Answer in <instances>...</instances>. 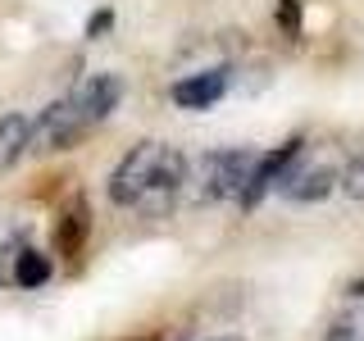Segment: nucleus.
I'll return each mask as SVG.
<instances>
[{
    "label": "nucleus",
    "mask_w": 364,
    "mask_h": 341,
    "mask_svg": "<svg viewBox=\"0 0 364 341\" xmlns=\"http://www.w3.org/2000/svg\"><path fill=\"white\" fill-rule=\"evenodd\" d=\"M259 151L246 146H223V151H205L196 164V200L200 205H219V200H237L255 168Z\"/></svg>",
    "instance_id": "f257e3e1"
},
{
    "label": "nucleus",
    "mask_w": 364,
    "mask_h": 341,
    "mask_svg": "<svg viewBox=\"0 0 364 341\" xmlns=\"http://www.w3.org/2000/svg\"><path fill=\"white\" fill-rule=\"evenodd\" d=\"M159 159H164V146L159 141H136L128 155L114 164L109 173V200L119 210H136V200L151 191V182L159 173Z\"/></svg>",
    "instance_id": "f03ea898"
},
{
    "label": "nucleus",
    "mask_w": 364,
    "mask_h": 341,
    "mask_svg": "<svg viewBox=\"0 0 364 341\" xmlns=\"http://www.w3.org/2000/svg\"><path fill=\"white\" fill-rule=\"evenodd\" d=\"M91 128L82 119H77V109H73V100H55V105H46L41 109V119L32 123V136H28V146L32 151H73L77 141H82Z\"/></svg>",
    "instance_id": "7ed1b4c3"
},
{
    "label": "nucleus",
    "mask_w": 364,
    "mask_h": 341,
    "mask_svg": "<svg viewBox=\"0 0 364 341\" xmlns=\"http://www.w3.org/2000/svg\"><path fill=\"white\" fill-rule=\"evenodd\" d=\"M301 151H305L301 136L273 146V151H259V159H255V168H250V178H246V187H242V196H237V200H242L246 210H255V205L264 200L269 191H278V182L287 178V168L301 159Z\"/></svg>",
    "instance_id": "20e7f679"
},
{
    "label": "nucleus",
    "mask_w": 364,
    "mask_h": 341,
    "mask_svg": "<svg viewBox=\"0 0 364 341\" xmlns=\"http://www.w3.org/2000/svg\"><path fill=\"white\" fill-rule=\"evenodd\" d=\"M68 100H73L77 119H82L87 128H96V123H105L109 114L119 109V100H123V77H119V73H91Z\"/></svg>",
    "instance_id": "39448f33"
},
{
    "label": "nucleus",
    "mask_w": 364,
    "mask_h": 341,
    "mask_svg": "<svg viewBox=\"0 0 364 341\" xmlns=\"http://www.w3.org/2000/svg\"><path fill=\"white\" fill-rule=\"evenodd\" d=\"M182 187H187V159H182V151H168V146H164L159 173H155V182H151V191L136 200V210H141L146 219H164V214L173 210V200H178Z\"/></svg>",
    "instance_id": "423d86ee"
},
{
    "label": "nucleus",
    "mask_w": 364,
    "mask_h": 341,
    "mask_svg": "<svg viewBox=\"0 0 364 341\" xmlns=\"http://www.w3.org/2000/svg\"><path fill=\"white\" fill-rule=\"evenodd\" d=\"M228 82H232L228 68H200V73L178 77V82L168 87V96H173L178 109H210L228 96Z\"/></svg>",
    "instance_id": "0eeeda50"
},
{
    "label": "nucleus",
    "mask_w": 364,
    "mask_h": 341,
    "mask_svg": "<svg viewBox=\"0 0 364 341\" xmlns=\"http://www.w3.org/2000/svg\"><path fill=\"white\" fill-rule=\"evenodd\" d=\"M337 187V168L333 164H305V168H287V178L278 182V196L291 200V205H314L323 200L328 191Z\"/></svg>",
    "instance_id": "6e6552de"
},
{
    "label": "nucleus",
    "mask_w": 364,
    "mask_h": 341,
    "mask_svg": "<svg viewBox=\"0 0 364 341\" xmlns=\"http://www.w3.org/2000/svg\"><path fill=\"white\" fill-rule=\"evenodd\" d=\"M28 136H32V123L23 119V114H5V119H0V173H9L23 159Z\"/></svg>",
    "instance_id": "1a4fd4ad"
},
{
    "label": "nucleus",
    "mask_w": 364,
    "mask_h": 341,
    "mask_svg": "<svg viewBox=\"0 0 364 341\" xmlns=\"http://www.w3.org/2000/svg\"><path fill=\"white\" fill-rule=\"evenodd\" d=\"M14 282H18L23 291L46 287V282H50V255H41V250H28V246H23L18 255H14Z\"/></svg>",
    "instance_id": "9d476101"
},
{
    "label": "nucleus",
    "mask_w": 364,
    "mask_h": 341,
    "mask_svg": "<svg viewBox=\"0 0 364 341\" xmlns=\"http://www.w3.org/2000/svg\"><path fill=\"white\" fill-rule=\"evenodd\" d=\"M82 237H87V205L77 200L73 210H68L64 219L55 223V242H60L64 255H77V250H82Z\"/></svg>",
    "instance_id": "9b49d317"
},
{
    "label": "nucleus",
    "mask_w": 364,
    "mask_h": 341,
    "mask_svg": "<svg viewBox=\"0 0 364 341\" xmlns=\"http://www.w3.org/2000/svg\"><path fill=\"white\" fill-rule=\"evenodd\" d=\"M323 341H364V305L350 310V314H341V318H333V328H328Z\"/></svg>",
    "instance_id": "f8f14e48"
},
{
    "label": "nucleus",
    "mask_w": 364,
    "mask_h": 341,
    "mask_svg": "<svg viewBox=\"0 0 364 341\" xmlns=\"http://www.w3.org/2000/svg\"><path fill=\"white\" fill-rule=\"evenodd\" d=\"M337 187L346 191L350 200H364V155H355V159H350V164L337 173Z\"/></svg>",
    "instance_id": "ddd939ff"
},
{
    "label": "nucleus",
    "mask_w": 364,
    "mask_h": 341,
    "mask_svg": "<svg viewBox=\"0 0 364 341\" xmlns=\"http://www.w3.org/2000/svg\"><path fill=\"white\" fill-rule=\"evenodd\" d=\"M273 18H278L282 28H287L291 37H296V32H301V0H278V9H273Z\"/></svg>",
    "instance_id": "4468645a"
},
{
    "label": "nucleus",
    "mask_w": 364,
    "mask_h": 341,
    "mask_svg": "<svg viewBox=\"0 0 364 341\" xmlns=\"http://www.w3.org/2000/svg\"><path fill=\"white\" fill-rule=\"evenodd\" d=\"M18 250H23L18 237L9 246H0V287H5V282H14V255H18Z\"/></svg>",
    "instance_id": "2eb2a0df"
},
{
    "label": "nucleus",
    "mask_w": 364,
    "mask_h": 341,
    "mask_svg": "<svg viewBox=\"0 0 364 341\" xmlns=\"http://www.w3.org/2000/svg\"><path fill=\"white\" fill-rule=\"evenodd\" d=\"M105 28H109V9H105V14H96V18L87 23V37L96 41V32H105Z\"/></svg>",
    "instance_id": "dca6fc26"
},
{
    "label": "nucleus",
    "mask_w": 364,
    "mask_h": 341,
    "mask_svg": "<svg viewBox=\"0 0 364 341\" xmlns=\"http://www.w3.org/2000/svg\"><path fill=\"white\" fill-rule=\"evenodd\" d=\"M346 296H360V301H364V282H350V287H346Z\"/></svg>",
    "instance_id": "f3484780"
},
{
    "label": "nucleus",
    "mask_w": 364,
    "mask_h": 341,
    "mask_svg": "<svg viewBox=\"0 0 364 341\" xmlns=\"http://www.w3.org/2000/svg\"><path fill=\"white\" fill-rule=\"evenodd\" d=\"M210 341H246V337H232V332H228V337H210Z\"/></svg>",
    "instance_id": "a211bd4d"
}]
</instances>
